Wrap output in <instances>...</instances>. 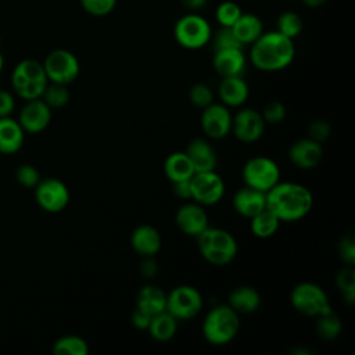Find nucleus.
<instances>
[{
    "label": "nucleus",
    "instance_id": "obj_1",
    "mask_svg": "<svg viewBox=\"0 0 355 355\" xmlns=\"http://www.w3.org/2000/svg\"><path fill=\"white\" fill-rule=\"evenodd\" d=\"M312 193L300 183L277 182L266 191V208L282 222H295L309 214Z\"/></svg>",
    "mask_w": 355,
    "mask_h": 355
},
{
    "label": "nucleus",
    "instance_id": "obj_2",
    "mask_svg": "<svg viewBox=\"0 0 355 355\" xmlns=\"http://www.w3.org/2000/svg\"><path fill=\"white\" fill-rule=\"evenodd\" d=\"M293 39L277 31L262 33L251 43L250 60L252 65L265 72H275L288 67L294 58Z\"/></svg>",
    "mask_w": 355,
    "mask_h": 355
},
{
    "label": "nucleus",
    "instance_id": "obj_3",
    "mask_svg": "<svg viewBox=\"0 0 355 355\" xmlns=\"http://www.w3.org/2000/svg\"><path fill=\"white\" fill-rule=\"evenodd\" d=\"M197 240L202 258L212 265H226L233 261L237 254V241L225 229L208 226L197 236Z\"/></svg>",
    "mask_w": 355,
    "mask_h": 355
},
{
    "label": "nucleus",
    "instance_id": "obj_4",
    "mask_svg": "<svg viewBox=\"0 0 355 355\" xmlns=\"http://www.w3.org/2000/svg\"><path fill=\"white\" fill-rule=\"evenodd\" d=\"M239 327V313L229 305H219L204 318L202 334L209 344L223 345L236 337Z\"/></svg>",
    "mask_w": 355,
    "mask_h": 355
},
{
    "label": "nucleus",
    "instance_id": "obj_5",
    "mask_svg": "<svg viewBox=\"0 0 355 355\" xmlns=\"http://www.w3.org/2000/svg\"><path fill=\"white\" fill-rule=\"evenodd\" d=\"M173 36L182 47L197 50L211 40L212 31L209 22L204 17L196 12H189L176 21L173 26Z\"/></svg>",
    "mask_w": 355,
    "mask_h": 355
},
{
    "label": "nucleus",
    "instance_id": "obj_6",
    "mask_svg": "<svg viewBox=\"0 0 355 355\" xmlns=\"http://www.w3.org/2000/svg\"><path fill=\"white\" fill-rule=\"evenodd\" d=\"M290 300L293 308L305 316H319L333 309L324 290L309 282L297 284L291 291Z\"/></svg>",
    "mask_w": 355,
    "mask_h": 355
},
{
    "label": "nucleus",
    "instance_id": "obj_7",
    "mask_svg": "<svg viewBox=\"0 0 355 355\" xmlns=\"http://www.w3.org/2000/svg\"><path fill=\"white\" fill-rule=\"evenodd\" d=\"M49 82L69 85L79 75V61L73 53L65 49H55L50 51L42 62Z\"/></svg>",
    "mask_w": 355,
    "mask_h": 355
},
{
    "label": "nucleus",
    "instance_id": "obj_8",
    "mask_svg": "<svg viewBox=\"0 0 355 355\" xmlns=\"http://www.w3.org/2000/svg\"><path fill=\"white\" fill-rule=\"evenodd\" d=\"M243 180L245 186L266 193L280 182V169L268 157H254L243 166Z\"/></svg>",
    "mask_w": 355,
    "mask_h": 355
},
{
    "label": "nucleus",
    "instance_id": "obj_9",
    "mask_svg": "<svg viewBox=\"0 0 355 355\" xmlns=\"http://www.w3.org/2000/svg\"><path fill=\"white\" fill-rule=\"evenodd\" d=\"M191 200L200 205H214L225 194V182L215 171L196 172L190 178Z\"/></svg>",
    "mask_w": 355,
    "mask_h": 355
},
{
    "label": "nucleus",
    "instance_id": "obj_10",
    "mask_svg": "<svg viewBox=\"0 0 355 355\" xmlns=\"http://www.w3.org/2000/svg\"><path fill=\"white\" fill-rule=\"evenodd\" d=\"M202 308V297L193 286H178L166 295V311L176 319H191Z\"/></svg>",
    "mask_w": 355,
    "mask_h": 355
},
{
    "label": "nucleus",
    "instance_id": "obj_11",
    "mask_svg": "<svg viewBox=\"0 0 355 355\" xmlns=\"http://www.w3.org/2000/svg\"><path fill=\"white\" fill-rule=\"evenodd\" d=\"M35 200L47 212H61L69 202V190L60 179L44 178L35 186Z\"/></svg>",
    "mask_w": 355,
    "mask_h": 355
},
{
    "label": "nucleus",
    "instance_id": "obj_12",
    "mask_svg": "<svg viewBox=\"0 0 355 355\" xmlns=\"http://www.w3.org/2000/svg\"><path fill=\"white\" fill-rule=\"evenodd\" d=\"M265 125L261 112L252 108H243L232 118L233 133L243 143H254L261 139Z\"/></svg>",
    "mask_w": 355,
    "mask_h": 355
},
{
    "label": "nucleus",
    "instance_id": "obj_13",
    "mask_svg": "<svg viewBox=\"0 0 355 355\" xmlns=\"http://www.w3.org/2000/svg\"><path fill=\"white\" fill-rule=\"evenodd\" d=\"M25 133H40L51 121V108L42 100H28L19 111L18 119Z\"/></svg>",
    "mask_w": 355,
    "mask_h": 355
},
{
    "label": "nucleus",
    "instance_id": "obj_14",
    "mask_svg": "<svg viewBox=\"0 0 355 355\" xmlns=\"http://www.w3.org/2000/svg\"><path fill=\"white\" fill-rule=\"evenodd\" d=\"M201 128L211 139H222L232 130V115L223 104L211 103L201 114Z\"/></svg>",
    "mask_w": 355,
    "mask_h": 355
},
{
    "label": "nucleus",
    "instance_id": "obj_15",
    "mask_svg": "<svg viewBox=\"0 0 355 355\" xmlns=\"http://www.w3.org/2000/svg\"><path fill=\"white\" fill-rule=\"evenodd\" d=\"M176 226L187 236L197 237L208 227V216L198 202L182 205L175 215Z\"/></svg>",
    "mask_w": 355,
    "mask_h": 355
},
{
    "label": "nucleus",
    "instance_id": "obj_16",
    "mask_svg": "<svg viewBox=\"0 0 355 355\" xmlns=\"http://www.w3.org/2000/svg\"><path fill=\"white\" fill-rule=\"evenodd\" d=\"M288 158L300 169H312L323 158L322 144L309 137L297 140L288 150Z\"/></svg>",
    "mask_w": 355,
    "mask_h": 355
},
{
    "label": "nucleus",
    "instance_id": "obj_17",
    "mask_svg": "<svg viewBox=\"0 0 355 355\" xmlns=\"http://www.w3.org/2000/svg\"><path fill=\"white\" fill-rule=\"evenodd\" d=\"M212 64L222 78L240 76L245 68V55L243 49L215 50Z\"/></svg>",
    "mask_w": 355,
    "mask_h": 355
},
{
    "label": "nucleus",
    "instance_id": "obj_18",
    "mask_svg": "<svg viewBox=\"0 0 355 355\" xmlns=\"http://www.w3.org/2000/svg\"><path fill=\"white\" fill-rule=\"evenodd\" d=\"M233 207L241 216L252 218L266 208V193L244 186L236 191L233 197Z\"/></svg>",
    "mask_w": 355,
    "mask_h": 355
},
{
    "label": "nucleus",
    "instance_id": "obj_19",
    "mask_svg": "<svg viewBox=\"0 0 355 355\" xmlns=\"http://www.w3.org/2000/svg\"><path fill=\"white\" fill-rule=\"evenodd\" d=\"M159 232L150 225L137 226L130 236L132 248L141 257H153L161 248Z\"/></svg>",
    "mask_w": 355,
    "mask_h": 355
},
{
    "label": "nucleus",
    "instance_id": "obj_20",
    "mask_svg": "<svg viewBox=\"0 0 355 355\" xmlns=\"http://www.w3.org/2000/svg\"><path fill=\"white\" fill-rule=\"evenodd\" d=\"M184 153L193 164L196 172L215 171L216 166V154L211 144L204 139H193Z\"/></svg>",
    "mask_w": 355,
    "mask_h": 355
},
{
    "label": "nucleus",
    "instance_id": "obj_21",
    "mask_svg": "<svg viewBox=\"0 0 355 355\" xmlns=\"http://www.w3.org/2000/svg\"><path fill=\"white\" fill-rule=\"evenodd\" d=\"M25 140V130L11 116L0 118V153L14 154L21 150Z\"/></svg>",
    "mask_w": 355,
    "mask_h": 355
},
{
    "label": "nucleus",
    "instance_id": "obj_22",
    "mask_svg": "<svg viewBox=\"0 0 355 355\" xmlns=\"http://www.w3.org/2000/svg\"><path fill=\"white\" fill-rule=\"evenodd\" d=\"M248 85L240 76H226L222 78L218 86V96L225 105L239 107L248 98Z\"/></svg>",
    "mask_w": 355,
    "mask_h": 355
},
{
    "label": "nucleus",
    "instance_id": "obj_23",
    "mask_svg": "<svg viewBox=\"0 0 355 355\" xmlns=\"http://www.w3.org/2000/svg\"><path fill=\"white\" fill-rule=\"evenodd\" d=\"M47 80L43 64L33 58H25L19 61L11 72V87L12 90L31 82H44ZM49 82V80H47Z\"/></svg>",
    "mask_w": 355,
    "mask_h": 355
},
{
    "label": "nucleus",
    "instance_id": "obj_24",
    "mask_svg": "<svg viewBox=\"0 0 355 355\" xmlns=\"http://www.w3.org/2000/svg\"><path fill=\"white\" fill-rule=\"evenodd\" d=\"M230 28L243 46L254 43L263 33L262 21L252 12H241Z\"/></svg>",
    "mask_w": 355,
    "mask_h": 355
},
{
    "label": "nucleus",
    "instance_id": "obj_25",
    "mask_svg": "<svg viewBox=\"0 0 355 355\" xmlns=\"http://www.w3.org/2000/svg\"><path fill=\"white\" fill-rule=\"evenodd\" d=\"M136 308L150 315H157L162 311H166V294L158 286H143L137 293Z\"/></svg>",
    "mask_w": 355,
    "mask_h": 355
},
{
    "label": "nucleus",
    "instance_id": "obj_26",
    "mask_svg": "<svg viewBox=\"0 0 355 355\" xmlns=\"http://www.w3.org/2000/svg\"><path fill=\"white\" fill-rule=\"evenodd\" d=\"M261 295L251 286H240L230 291L229 306H232L237 313H252L259 308Z\"/></svg>",
    "mask_w": 355,
    "mask_h": 355
},
{
    "label": "nucleus",
    "instance_id": "obj_27",
    "mask_svg": "<svg viewBox=\"0 0 355 355\" xmlns=\"http://www.w3.org/2000/svg\"><path fill=\"white\" fill-rule=\"evenodd\" d=\"M164 172L172 183L189 180L196 173L193 164L184 151L169 154L164 162Z\"/></svg>",
    "mask_w": 355,
    "mask_h": 355
},
{
    "label": "nucleus",
    "instance_id": "obj_28",
    "mask_svg": "<svg viewBox=\"0 0 355 355\" xmlns=\"http://www.w3.org/2000/svg\"><path fill=\"white\" fill-rule=\"evenodd\" d=\"M150 336L157 341H169L178 330V319L171 315L168 311H162L157 315H153L148 324Z\"/></svg>",
    "mask_w": 355,
    "mask_h": 355
},
{
    "label": "nucleus",
    "instance_id": "obj_29",
    "mask_svg": "<svg viewBox=\"0 0 355 355\" xmlns=\"http://www.w3.org/2000/svg\"><path fill=\"white\" fill-rule=\"evenodd\" d=\"M250 229L254 236L259 239H268L276 233L280 220L268 209H262L252 218H250Z\"/></svg>",
    "mask_w": 355,
    "mask_h": 355
},
{
    "label": "nucleus",
    "instance_id": "obj_30",
    "mask_svg": "<svg viewBox=\"0 0 355 355\" xmlns=\"http://www.w3.org/2000/svg\"><path fill=\"white\" fill-rule=\"evenodd\" d=\"M55 355H86L89 352L87 343L78 336H64L53 344Z\"/></svg>",
    "mask_w": 355,
    "mask_h": 355
},
{
    "label": "nucleus",
    "instance_id": "obj_31",
    "mask_svg": "<svg viewBox=\"0 0 355 355\" xmlns=\"http://www.w3.org/2000/svg\"><path fill=\"white\" fill-rule=\"evenodd\" d=\"M318 322H316V330L319 333V336L324 340H333L336 337L340 336L341 333V319L340 316L330 309L329 312L316 316Z\"/></svg>",
    "mask_w": 355,
    "mask_h": 355
},
{
    "label": "nucleus",
    "instance_id": "obj_32",
    "mask_svg": "<svg viewBox=\"0 0 355 355\" xmlns=\"http://www.w3.org/2000/svg\"><path fill=\"white\" fill-rule=\"evenodd\" d=\"M276 31L290 39H294L302 31V19L295 11H284L277 17Z\"/></svg>",
    "mask_w": 355,
    "mask_h": 355
},
{
    "label": "nucleus",
    "instance_id": "obj_33",
    "mask_svg": "<svg viewBox=\"0 0 355 355\" xmlns=\"http://www.w3.org/2000/svg\"><path fill=\"white\" fill-rule=\"evenodd\" d=\"M42 100L50 108H62L69 101V92L67 89V85L49 82L42 94Z\"/></svg>",
    "mask_w": 355,
    "mask_h": 355
},
{
    "label": "nucleus",
    "instance_id": "obj_34",
    "mask_svg": "<svg viewBox=\"0 0 355 355\" xmlns=\"http://www.w3.org/2000/svg\"><path fill=\"white\" fill-rule=\"evenodd\" d=\"M336 283L343 294L344 301L348 305H352L355 301V269L352 265H348L338 272Z\"/></svg>",
    "mask_w": 355,
    "mask_h": 355
},
{
    "label": "nucleus",
    "instance_id": "obj_35",
    "mask_svg": "<svg viewBox=\"0 0 355 355\" xmlns=\"http://www.w3.org/2000/svg\"><path fill=\"white\" fill-rule=\"evenodd\" d=\"M241 8L232 0L222 1L215 10V18L220 26H232L241 15Z\"/></svg>",
    "mask_w": 355,
    "mask_h": 355
},
{
    "label": "nucleus",
    "instance_id": "obj_36",
    "mask_svg": "<svg viewBox=\"0 0 355 355\" xmlns=\"http://www.w3.org/2000/svg\"><path fill=\"white\" fill-rule=\"evenodd\" d=\"M82 8L93 17H105L116 6V0H79Z\"/></svg>",
    "mask_w": 355,
    "mask_h": 355
},
{
    "label": "nucleus",
    "instance_id": "obj_37",
    "mask_svg": "<svg viewBox=\"0 0 355 355\" xmlns=\"http://www.w3.org/2000/svg\"><path fill=\"white\" fill-rule=\"evenodd\" d=\"M189 98L193 105L198 108H205L212 103L214 94L209 86H207L205 83H196L189 90Z\"/></svg>",
    "mask_w": 355,
    "mask_h": 355
},
{
    "label": "nucleus",
    "instance_id": "obj_38",
    "mask_svg": "<svg viewBox=\"0 0 355 355\" xmlns=\"http://www.w3.org/2000/svg\"><path fill=\"white\" fill-rule=\"evenodd\" d=\"M215 50L222 49H243V44L239 42L230 26H220L214 37Z\"/></svg>",
    "mask_w": 355,
    "mask_h": 355
},
{
    "label": "nucleus",
    "instance_id": "obj_39",
    "mask_svg": "<svg viewBox=\"0 0 355 355\" xmlns=\"http://www.w3.org/2000/svg\"><path fill=\"white\" fill-rule=\"evenodd\" d=\"M15 179L18 183L26 189H35V186L39 183L40 173L39 171L31 165V164H22L15 171Z\"/></svg>",
    "mask_w": 355,
    "mask_h": 355
},
{
    "label": "nucleus",
    "instance_id": "obj_40",
    "mask_svg": "<svg viewBox=\"0 0 355 355\" xmlns=\"http://www.w3.org/2000/svg\"><path fill=\"white\" fill-rule=\"evenodd\" d=\"M261 115H262L265 123H270V125L280 123L286 118V107L280 101L273 100V101H269L268 104H265Z\"/></svg>",
    "mask_w": 355,
    "mask_h": 355
},
{
    "label": "nucleus",
    "instance_id": "obj_41",
    "mask_svg": "<svg viewBox=\"0 0 355 355\" xmlns=\"http://www.w3.org/2000/svg\"><path fill=\"white\" fill-rule=\"evenodd\" d=\"M338 254H340L341 261H344L347 265H354V262H355V240L351 233L344 236L340 240Z\"/></svg>",
    "mask_w": 355,
    "mask_h": 355
},
{
    "label": "nucleus",
    "instance_id": "obj_42",
    "mask_svg": "<svg viewBox=\"0 0 355 355\" xmlns=\"http://www.w3.org/2000/svg\"><path fill=\"white\" fill-rule=\"evenodd\" d=\"M309 139L322 143L330 136V125L323 119H315L308 126Z\"/></svg>",
    "mask_w": 355,
    "mask_h": 355
},
{
    "label": "nucleus",
    "instance_id": "obj_43",
    "mask_svg": "<svg viewBox=\"0 0 355 355\" xmlns=\"http://www.w3.org/2000/svg\"><path fill=\"white\" fill-rule=\"evenodd\" d=\"M14 110H15L14 96L7 90L0 89V118L11 116Z\"/></svg>",
    "mask_w": 355,
    "mask_h": 355
},
{
    "label": "nucleus",
    "instance_id": "obj_44",
    "mask_svg": "<svg viewBox=\"0 0 355 355\" xmlns=\"http://www.w3.org/2000/svg\"><path fill=\"white\" fill-rule=\"evenodd\" d=\"M151 318L153 315L139 309V308H135L133 312H132V324L136 327V329H140V330H144V329H148V324L151 322Z\"/></svg>",
    "mask_w": 355,
    "mask_h": 355
},
{
    "label": "nucleus",
    "instance_id": "obj_45",
    "mask_svg": "<svg viewBox=\"0 0 355 355\" xmlns=\"http://www.w3.org/2000/svg\"><path fill=\"white\" fill-rule=\"evenodd\" d=\"M173 193L176 197L182 200L191 198V190H190V179L189 180H179L173 182Z\"/></svg>",
    "mask_w": 355,
    "mask_h": 355
},
{
    "label": "nucleus",
    "instance_id": "obj_46",
    "mask_svg": "<svg viewBox=\"0 0 355 355\" xmlns=\"http://www.w3.org/2000/svg\"><path fill=\"white\" fill-rule=\"evenodd\" d=\"M158 265L153 259V257H144V261L140 263V273L146 277H151L157 273Z\"/></svg>",
    "mask_w": 355,
    "mask_h": 355
},
{
    "label": "nucleus",
    "instance_id": "obj_47",
    "mask_svg": "<svg viewBox=\"0 0 355 355\" xmlns=\"http://www.w3.org/2000/svg\"><path fill=\"white\" fill-rule=\"evenodd\" d=\"M180 3L183 4L184 8L190 11H197L205 6L207 0H180Z\"/></svg>",
    "mask_w": 355,
    "mask_h": 355
},
{
    "label": "nucleus",
    "instance_id": "obj_48",
    "mask_svg": "<svg viewBox=\"0 0 355 355\" xmlns=\"http://www.w3.org/2000/svg\"><path fill=\"white\" fill-rule=\"evenodd\" d=\"M301 1H302V4H305L309 8H316V7L322 6L323 3H326L327 0H301Z\"/></svg>",
    "mask_w": 355,
    "mask_h": 355
},
{
    "label": "nucleus",
    "instance_id": "obj_49",
    "mask_svg": "<svg viewBox=\"0 0 355 355\" xmlns=\"http://www.w3.org/2000/svg\"><path fill=\"white\" fill-rule=\"evenodd\" d=\"M3 67H4V58H3V54L0 53V72L3 71Z\"/></svg>",
    "mask_w": 355,
    "mask_h": 355
},
{
    "label": "nucleus",
    "instance_id": "obj_50",
    "mask_svg": "<svg viewBox=\"0 0 355 355\" xmlns=\"http://www.w3.org/2000/svg\"><path fill=\"white\" fill-rule=\"evenodd\" d=\"M0 43H1V37H0Z\"/></svg>",
    "mask_w": 355,
    "mask_h": 355
}]
</instances>
